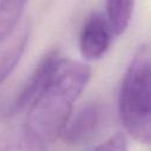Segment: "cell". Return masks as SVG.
I'll list each match as a JSON object with an SVG mask.
<instances>
[{
    "label": "cell",
    "mask_w": 151,
    "mask_h": 151,
    "mask_svg": "<svg viewBox=\"0 0 151 151\" xmlns=\"http://www.w3.org/2000/svg\"><path fill=\"white\" fill-rule=\"evenodd\" d=\"M28 0H0V44L15 29Z\"/></svg>",
    "instance_id": "7"
},
{
    "label": "cell",
    "mask_w": 151,
    "mask_h": 151,
    "mask_svg": "<svg viewBox=\"0 0 151 151\" xmlns=\"http://www.w3.org/2000/svg\"><path fill=\"white\" fill-rule=\"evenodd\" d=\"M150 57V46L140 45L125 71L118 97L119 116L126 132L146 145L151 139Z\"/></svg>",
    "instance_id": "2"
},
{
    "label": "cell",
    "mask_w": 151,
    "mask_h": 151,
    "mask_svg": "<svg viewBox=\"0 0 151 151\" xmlns=\"http://www.w3.org/2000/svg\"><path fill=\"white\" fill-rule=\"evenodd\" d=\"M101 110L98 103L91 101L71 114L60 137L68 145H80L90 140L99 127Z\"/></svg>",
    "instance_id": "5"
},
{
    "label": "cell",
    "mask_w": 151,
    "mask_h": 151,
    "mask_svg": "<svg viewBox=\"0 0 151 151\" xmlns=\"http://www.w3.org/2000/svg\"><path fill=\"white\" fill-rule=\"evenodd\" d=\"M59 59H60L59 52L55 50L47 52L40 59L38 65L31 73L29 78L27 79V81L18 93L17 98L14 99L11 106L12 114H15L22 110H26L31 105V103L35 99V97L41 92V90L51 79L58 65Z\"/></svg>",
    "instance_id": "4"
},
{
    "label": "cell",
    "mask_w": 151,
    "mask_h": 151,
    "mask_svg": "<svg viewBox=\"0 0 151 151\" xmlns=\"http://www.w3.org/2000/svg\"><path fill=\"white\" fill-rule=\"evenodd\" d=\"M90 77L88 65L59 59L51 79L27 107L25 136L32 145L44 146L60 137Z\"/></svg>",
    "instance_id": "1"
},
{
    "label": "cell",
    "mask_w": 151,
    "mask_h": 151,
    "mask_svg": "<svg viewBox=\"0 0 151 151\" xmlns=\"http://www.w3.org/2000/svg\"><path fill=\"white\" fill-rule=\"evenodd\" d=\"M112 29L106 17L101 13H92L81 26L78 45L83 58L97 60L109 50L112 41Z\"/></svg>",
    "instance_id": "3"
},
{
    "label": "cell",
    "mask_w": 151,
    "mask_h": 151,
    "mask_svg": "<svg viewBox=\"0 0 151 151\" xmlns=\"http://www.w3.org/2000/svg\"><path fill=\"white\" fill-rule=\"evenodd\" d=\"M28 41V33H22L13 45L0 55V85L11 76L20 61Z\"/></svg>",
    "instance_id": "8"
},
{
    "label": "cell",
    "mask_w": 151,
    "mask_h": 151,
    "mask_svg": "<svg viewBox=\"0 0 151 151\" xmlns=\"http://www.w3.org/2000/svg\"><path fill=\"white\" fill-rule=\"evenodd\" d=\"M134 0H106V19L113 35L123 34L130 25Z\"/></svg>",
    "instance_id": "6"
},
{
    "label": "cell",
    "mask_w": 151,
    "mask_h": 151,
    "mask_svg": "<svg viewBox=\"0 0 151 151\" xmlns=\"http://www.w3.org/2000/svg\"><path fill=\"white\" fill-rule=\"evenodd\" d=\"M91 151H127V143L124 134L116 133Z\"/></svg>",
    "instance_id": "9"
}]
</instances>
